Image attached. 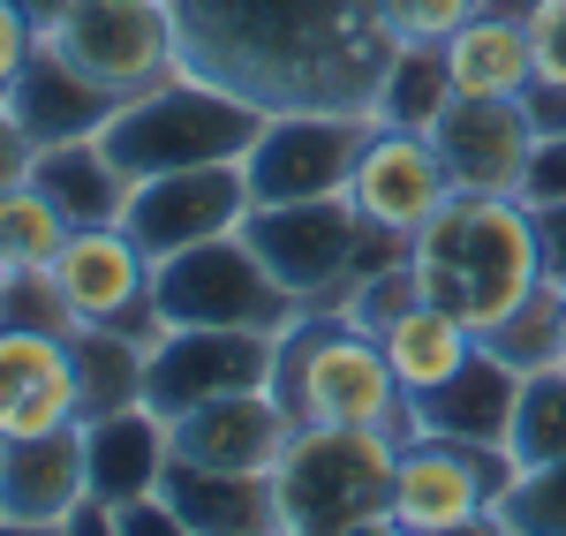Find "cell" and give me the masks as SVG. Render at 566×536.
I'll list each match as a JSON object with an SVG mask.
<instances>
[{
	"mask_svg": "<svg viewBox=\"0 0 566 536\" xmlns=\"http://www.w3.org/2000/svg\"><path fill=\"white\" fill-rule=\"evenodd\" d=\"M8 106H15V122L31 129V144H69V136L106 129V122L122 114V91H106L98 76H84L76 61H61V53L39 39V53L23 61V76L8 84Z\"/></svg>",
	"mask_w": 566,
	"mask_h": 536,
	"instance_id": "ffe728a7",
	"label": "cell"
},
{
	"mask_svg": "<svg viewBox=\"0 0 566 536\" xmlns=\"http://www.w3.org/2000/svg\"><path fill=\"white\" fill-rule=\"evenodd\" d=\"M272 356H280V333H258V325H167L144 348V401L175 423L219 393L272 386Z\"/></svg>",
	"mask_w": 566,
	"mask_h": 536,
	"instance_id": "8fae6325",
	"label": "cell"
},
{
	"mask_svg": "<svg viewBox=\"0 0 566 536\" xmlns=\"http://www.w3.org/2000/svg\"><path fill=\"white\" fill-rule=\"evenodd\" d=\"M189 76L250 98L258 114L340 106L370 114L392 61L378 0H167Z\"/></svg>",
	"mask_w": 566,
	"mask_h": 536,
	"instance_id": "6da1fadb",
	"label": "cell"
},
{
	"mask_svg": "<svg viewBox=\"0 0 566 536\" xmlns=\"http://www.w3.org/2000/svg\"><path fill=\"white\" fill-rule=\"evenodd\" d=\"M522 106H528V129L536 136H566V84H544V76H536V84L522 91Z\"/></svg>",
	"mask_w": 566,
	"mask_h": 536,
	"instance_id": "8d00e7d4",
	"label": "cell"
},
{
	"mask_svg": "<svg viewBox=\"0 0 566 536\" xmlns=\"http://www.w3.org/2000/svg\"><path fill=\"white\" fill-rule=\"evenodd\" d=\"M39 39H45L39 23H31L15 0H0V98H8V84H15V76H23V61L39 53Z\"/></svg>",
	"mask_w": 566,
	"mask_h": 536,
	"instance_id": "836d02e7",
	"label": "cell"
},
{
	"mask_svg": "<svg viewBox=\"0 0 566 536\" xmlns=\"http://www.w3.org/2000/svg\"><path fill=\"white\" fill-rule=\"evenodd\" d=\"M378 129V114H340V106H295V114H264L258 144L242 151L250 204H303V197H348V175L363 144Z\"/></svg>",
	"mask_w": 566,
	"mask_h": 536,
	"instance_id": "9c48e42d",
	"label": "cell"
},
{
	"mask_svg": "<svg viewBox=\"0 0 566 536\" xmlns=\"http://www.w3.org/2000/svg\"><path fill=\"white\" fill-rule=\"evenodd\" d=\"M431 144L446 159V181L483 189V197H522L528 159H536V129H528L522 98H453L431 122Z\"/></svg>",
	"mask_w": 566,
	"mask_h": 536,
	"instance_id": "9a60e30c",
	"label": "cell"
},
{
	"mask_svg": "<svg viewBox=\"0 0 566 536\" xmlns=\"http://www.w3.org/2000/svg\"><path fill=\"white\" fill-rule=\"evenodd\" d=\"M84 498V423H61L39 439H0V529H69Z\"/></svg>",
	"mask_w": 566,
	"mask_h": 536,
	"instance_id": "2e32d148",
	"label": "cell"
},
{
	"mask_svg": "<svg viewBox=\"0 0 566 536\" xmlns=\"http://www.w3.org/2000/svg\"><path fill=\"white\" fill-rule=\"evenodd\" d=\"M31 159H39V144H31V129L15 122V106L0 98V189L31 181Z\"/></svg>",
	"mask_w": 566,
	"mask_h": 536,
	"instance_id": "d590c367",
	"label": "cell"
},
{
	"mask_svg": "<svg viewBox=\"0 0 566 536\" xmlns=\"http://www.w3.org/2000/svg\"><path fill=\"white\" fill-rule=\"evenodd\" d=\"M0 295H8V272H0Z\"/></svg>",
	"mask_w": 566,
	"mask_h": 536,
	"instance_id": "60d3db41",
	"label": "cell"
},
{
	"mask_svg": "<svg viewBox=\"0 0 566 536\" xmlns=\"http://www.w3.org/2000/svg\"><path fill=\"white\" fill-rule=\"evenodd\" d=\"M53 287L76 325H114V333H136V340H159V258L136 242L122 220L106 227H69L61 258H53Z\"/></svg>",
	"mask_w": 566,
	"mask_h": 536,
	"instance_id": "30bf717a",
	"label": "cell"
},
{
	"mask_svg": "<svg viewBox=\"0 0 566 536\" xmlns=\"http://www.w3.org/2000/svg\"><path fill=\"white\" fill-rule=\"evenodd\" d=\"M514 393H522V370L491 356L476 340V356L461 362L446 386H431L416 401V431H438V439H469V446H506V423H514Z\"/></svg>",
	"mask_w": 566,
	"mask_h": 536,
	"instance_id": "603a6c76",
	"label": "cell"
},
{
	"mask_svg": "<svg viewBox=\"0 0 566 536\" xmlns=\"http://www.w3.org/2000/svg\"><path fill=\"white\" fill-rule=\"evenodd\" d=\"M408 272H416L423 303L453 311L469 333H491L499 317L522 311L528 295L552 280L536 204H528V197L453 189L431 220L408 234Z\"/></svg>",
	"mask_w": 566,
	"mask_h": 536,
	"instance_id": "7a4b0ae2",
	"label": "cell"
},
{
	"mask_svg": "<svg viewBox=\"0 0 566 536\" xmlns=\"http://www.w3.org/2000/svg\"><path fill=\"white\" fill-rule=\"evenodd\" d=\"M446 197H453V181H446V159H438L431 136L423 129H386V122H378L370 144H363V159H355V175H348V204L363 212V227L408 242Z\"/></svg>",
	"mask_w": 566,
	"mask_h": 536,
	"instance_id": "5bb4252c",
	"label": "cell"
},
{
	"mask_svg": "<svg viewBox=\"0 0 566 536\" xmlns=\"http://www.w3.org/2000/svg\"><path fill=\"white\" fill-rule=\"evenodd\" d=\"M476 8H483V0H378L392 45H446Z\"/></svg>",
	"mask_w": 566,
	"mask_h": 536,
	"instance_id": "1f68e13d",
	"label": "cell"
},
{
	"mask_svg": "<svg viewBox=\"0 0 566 536\" xmlns=\"http://www.w3.org/2000/svg\"><path fill=\"white\" fill-rule=\"evenodd\" d=\"M69 242V220L53 212L39 181H15L0 189V272H45Z\"/></svg>",
	"mask_w": 566,
	"mask_h": 536,
	"instance_id": "f1b7e54d",
	"label": "cell"
},
{
	"mask_svg": "<svg viewBox=\"0 0 566 536\" xmlns=\"http://www.w3.org/2000/svg\"><path fill=\"white\" fill-rule=\"evenodd\" d=\"M522 197L544 212V204H566V136H536V159H528Z\"/></svg>",
	"mask_w": 566,
	"mask_h": 536,
	"instance_id": "e575fe53",
	"label": "cell"
},
{
	"mask_svg": "<svg viewBox=\"0 0 566 536\" xmlns=\"http://www.w3.org/2000/svg\"><path fill=\"white\" fill-rule=\"evenodd\" d=\"M159 325H258V333H280L287 317L303 311L264 258L250 250V234H212V242H189L175 258H159Z\"/></svg>",
	"mask_w": 566,
	"mask_h": 536,
	"instance_id": "ba28073f",
	"label": "cell"
},
{
	"mask_svg": "<svg viewBox=\"0 0 566 536\" xmlns=\"http://www.w3.org/2000/svg\"><path fill=\"white\" fill-rule=\"evenodd\" d=\"M272 393L295 416V431L310 423H340V431H416V401L392 378L386 348L370 325H355L340 303L295 311L280 325V356H272Z\"/></svg>",
	"mask_w": 566,
	"mask_h": 536,
	"instance_id": "3957f363",
	"label": "cell"
},
{
	"mask_svg": "<svg viewBox=\"0 0 566 536\" xmlns=\"http://www.w3.org/2000/svg\"><path fill=\"white\" fill-rule=\"evenodd\" d=\"M506 453L514 469H544L566 453V362L528 370L522 393H514V423H506Z\"/></svg>",
	"mask_w": 566,
	"mask_h": 536,
	"instance_id": "83f0119b",
	"label": "cell"
},
{
	"mask_svg": "<svg viewBox=\"0 0 566 536\" xmlns=\"http://www.w3.org/2000/svg\"><path fill=\"white\" fill-rule=\"evenodd\" d=\"M528 15V45H536V76L566 84V0H522Z\"/></svg>",
	"mask_w": 566,
	"mask_h": 536,
	"instance_id": "d6a6232c",
	"label": "cell"
},
{
	"mask_svg": "<svg viewBox=\"0 0 566 536\" xmlns=\"http://www.w3.org/2000/svg\"><path fill=\"white\" fill-rule=\"evenodd\" d=\"M536 227H544V265H552V280H566V204H544Z\"/></svg>",
	"mask_w": 566,
	"mask_h": 536,
	"instance_id": "74e56055",
	"label": "cell"
},
{
	"mask_svg": "<svg viewBox=\"0 0 566 536\" xmlns=\"http://www.w3.org/2000/svg\"><path fill=\"white\" fill-rule=\"evenodd\" d=\"M378 348H386L392 378L408 386V401H423L431 386H446L461 362L476 356V333L461 325L453 311H438V303H408V311H392L386 325H378Z\"/></svg>",
	"mask_w": 566,
	"mask_h": 536,
	"instance_id": "d4e9b609",
	"label": "cell"
},
{
	"mask_svg": "<svg viewBox=\"0 0 566 536\" xmlns=\"http://www.w3.org/2000/svg\"><path fill=\"white\" fill-rule=\"evenodd\" d=\"M499 522H506V536H566V453L544 469H522L506 484Z\"/></svg>",
	"mask_w": 566,
	"mask_h": 536,
	"instance_id": "4dcf8cb0",
	"label": "cell"
},
{
	"mask_svg": "<svg viewBox=\"0 0 566 536\" xmlns=\"http://www.w3.org/2000/svg\"><path fill=\"white\" fill-rule=\"evenodd\" d=\"M15 8H23V15H31L39 31H53V23H61V15H69L76 0H15Z\"/></svg>",
	"mask_w": 566,
	"mask_h": 536,
	"instance_id": "f35d334b",
	"label": "cell"
},
{
	"mask_svg": "<svg viewBox=\"0 0 566 536\" xmlns=\"http://www.w3.org/2000/svg\"><path fill=\"white\" fill-rule=\"evenodd\" d=\"M491 356L506 362V370H544V362H566V340H559V280H544L536 295H528L522 311H506L491 333H476Z\"/></svg>",
	"mask_w": 566,
	"mask_h": 536,
	"instance_id": "f546056e",
	"label": "cell"
},
{
	"mask_svg": "<svg viewBox=\"0 0 566 536\" xmlns=\"http://www.w3.org/2000/svg\"><path fill=\"white\" fill-rule=\"evenodd\" d=\"M514 453L506 446H469V439H438L408 431L392 461V529L400 536H453V529H499V498L514 484Z\"/></svg>",
	"mask_w": 566,
	"mask_h": 536,
	"instance_id": "52a82bcc",
	"label": "cell"
},
{
	"mask_svg": "<svg viewBox=\"0 0 566 536\" xmlns=\"http://www.w3.org/2000/svg\"><path fill=\"white\" fill-rule=\"evenodd\" d=\"M45 45L61 61H76L84 76H98L106 91H144L159 76H175L181 53H175V8L167 0H76Z\"/></svg>",
	"mask_w": 566,
	"mask_h": 536,
	"instance_id": "7c38bea8",
	"label": "cell"
},
{
	"mask_svg": "<svg viewBox=\"0 0 566 536\" xmlns=\"http://www.w3.org/2000/svg\"><path fill=\"white\" fill-rule=\"evenodd\" d=\"M167 431H175V461L234 469V476H272L287 439H295V416L280 408L272 386H250V393H219V401L175 416Z\"/></svg>",
	"mask_w": 566,
	"mask_h": 536,
	"instance_id": "e0dca14e",
	"label": "cell"
},
{
	"mask_svg": "<svg viewBox=\"0 0 566 536\" xmlns=\"http://www.w3.org/2000/svg\"><path fill=\"white\" fill-rule=\"evenodd\" d=\"M61 423H84L69 333H39V325L0 317V439H39Z\"/></svg>",
	"mask_w": 566,
	"mask_h": 536,
	"instance_id": "ac0fdd59",
	"label": "cell"
},
{
	"mask_svg": "<svg viewBox=\"0 0 566 536\" xmlns=\"http://www.w3.org/2000/svg\"><path fill=\"white\" fill-rule=\"evenodd\" d=\"M159 498L175 506V522L189 536H280V492H272V476H234V469L167 461Z\"/></svg>",
	"mask_w": 566,
	"mask_h": 536,
	"instance_id": "7402d4cb",
	"label": "cell"
},
{
	"mask_svg": "<svg viewBox=\"0 0 566 536\" xmlns=\"http://www.w3.org/2000/svg\"><path fill=\"white\" fill-rule=\"evenodd\" d=\"M264 114L250 98H234V91L205 84V76H159V84H144L122 98V114L98 129V144L114 151V167L129 181L144 175H175V167H212V159H242L250 144H258Z\"/></svg>",
	"mask_w": 566,
	"mask_h": 536,
	"instance_id": "5b68a950",
	"label": "cell"
},
{
	"mask_svg": "<svg viewBox=\"0 0 566 536\" xmlns=\"http://www.w3.org/2000/svg\"><path fill=\"white\" fill-rule=\"evenodd\" d=\"M31 181L53 197V212H61L69 227H106V220H122V204H129V175L114 167V151H106L98 136L39 144Z\"/></svg>",
	"mask_w": 566,
	"mask_h": 536,
	"instance_id": "cb8c5ba5",
	"label": "cell"
},
{
	"mask_svg": "<svg viewBox=\"0 0 566 536\" xmlns=\"http://www.w3.org/2000/svg\"><path fill=\"white\" fill-rule=\"evenodd\" d=\"M438 53H446L453 98H522L536 84V45H528L522 0H483Z\"/></svg>",
	"mask_w": 566,
	"mask_h": 536,
	"instance_id": "d6986e66",
	"label": "cell"
},
{
	"mask_svg": "<svg viewBox=\"0 0 566 536\" xmlns=\"http://www.w3.org/2000/svg\"><path fill=\"white\" fill-rule=\"evenodd\" d=\"M250 250L264 258V272L303 303H348V287L363 272L392 265V258H408V242H392L378 227H363L348 197H303V204H250Z\"/></svg>",
	"mask_w": 566,
	"mask_h": 536,
	"instance_id": "8992f818",
	"label": "cell"
},
{
	"mask_svg": "<svg viewBox=\"0 0 566 536\" xmlns=\"http://www.w3.org/2000/svg\"><path fill=\"white\" fill-rule=\"evenodd\" d=\"M559 340H566V280H559Z\"/></svg>",
	"mask_w": 566,
	"mask_h": 536,
	"instance_id": "ab89813d",
	"label": "cell"
},
{
	"mask_svg": "<svg viewBox=\"0 0 566 536\" xmlns=\"http://www.w3.org/2000/svg\"><path fill=\"white\" fill-rule=\"evenodd\" d=\"M144 348H151V340L114 333V325H76V333H69V356H76V408H84V423L144 401Z\"/></svg>",
	"mask_w": 566,
	"mask_h": 536,
	"instance_id": "484cf974",
	"label": "cell"
},
{
	"mask_svg": "<svg viewBox=\"0 0 566 536\" xmlns=\"http://www.w3.org/2000/svg\"><path fill=\"white\" fill-rule=\"evenodd\" d=\"M392 431H340L310 423L287 439L272 492H280V536H363L392 529Z\"/></svg>",
	"mask_w": 566,
	"mask_h": 536,
	"instance_id": "277c9868",
	"label": "cell"
},
{
	"mask_svg": "<svg viewBox=\"0 0 566 536\" xmlns=\"http://www.w3.org/2000/svg\"><path fill=\"white\" fill-rule=\"evenodd\" d=\"M84 461H91V498L106 506H129V498H151L167 461H175V431L151 401L114 408V416H91L84 423Z\"/></svg>",
	"mask_w": 566,
	"mask_h": 536,
	"instance_id": "44dd1931",
	"label": "cell"
},
{
	"mask_svg": "<svg viewBox=\"0 0 566 536\" xmlns=\"http://www.w3.org/2000/svg\"><path fill=\"white\" fill-rule=\"evenodd\" d=\"M242 220H250V175H242V159L144 175V181H129V204H122V227H129L151 258H175L189 242L234 234Z\"/></svg>",
	"mask_w": 566,
	"mask_h": 536,
	"instance_id": "4fadbf2b",
	"label": "cell"
},
{
	"mask_svg": "<svg viewBox=\"0 0 566 536\" xmlns=\"http://www.w3.org/2000/svg\"><path fill=\"white\" fill-rule=\"evenodd\" d=\"M453 106V76H446V53L438 45H392L386 76H378V98H370V114L386 122V129H423Z\"/></svg>",
	"mask_w": 566,
	"mask_h": 536,
	"instance_id": "4316f807",
	"label": "cell"
}]
</instances>
